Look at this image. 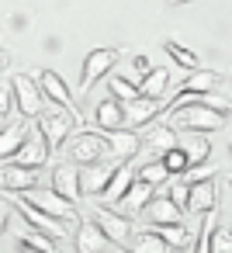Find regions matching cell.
<instances>
[{"label": "cell", "mask_w": 232, "mask_h": 253, "mask_svg": "<svg viewBox=\"0 0 232 253\" xmlns=\"http://www.w3.org/2000/svg\"><path fill=\"white\" fill-rule=\"evenodd\" d=\"M153 191H156V187H149V184H142V180H132V187H128L121 198H118L115 211H118V215H125V218H135V215H142V208L149 205Z\"/></svg>", "instance_id": "17"}, {"label": "cell", "mask_w": 232, "mask_h": 253, "mask_svg": "<svg viewBox=\"0 0 232 253\" xmlns=\"http://www.w3.org/2000/svg\"><path fill=\"white\" fill-rule=\"evenodd\" d=\"M218 208V184L215 180H197V184H187V208L184 211H194V215H204Z\"/></svg>", "instance_id": "16"}, {"label": "cell", "mask_w": 232, "mask_h": 253, "mask_svg": "<svg viewBox=\"0 0 232 253\" xmlns=\"http://www.w3.org/2000/svg\"><path fill=\"white\" fill-rule=\"evenodd\" d=\"M170 115H173V125L170 128H184V132H194V135L218 132L229 122L222 111H211L204 104H177V108H170Z\"/></svg>", "instance_id": "1"}, {"label": "cell", "mask_w": 232, "mask_h": 253, "mask_svg": "<svg viewBox=\"0 0 232 253\" xmlns=\"http://www.w3.org/2000/svg\"><path fill=\"white\" fill-rule=\"evenodd\" d=\"M28 132H32V122L28 118H14V122H4L0 125V160L4 163H11V156L21 149V142L28 139Z\"/></svg>", "instance_id": "13"}, {"label": "cell", "mask_w": 232, "mask_h": 253, "mask_svg": "<svg viewBox=\"0 0 232 253\" xmlns=\"http://www.w3.org/2000/svg\"><path fill=\"white\" fill-rule=\"evenodd\" d=\"M170 7H180V4H194V0H166Z\"/></svg>", "instance_id": "42"}, {"label": "cell", "mask_w": 232, "mask_h": 253, "mask_svg": "<svg viewBox=\"0 0 232 253\" xmlns=\"http://www.w3.org/2000/svg\"><path fill=\"white\" fill-rule=\"evenodd\" d=\"M115 167H118V163H94V167H83V170H80V194L101 198L104 187H108V180H111V173H115Z\"/></svg>", "instance_id": "18"}, {"label": "cell", "mask_w": 232, "mask_h": 253, "mask_svg": "<svg viewBox=\"0 0 232 253\" xmlns=\"http://www.w3.org/2000/svg\"><path fill=\"white\" fill-rule=\"evenodd\" d=\"M52 191L59 198H66L70 205L80 201V167L77 163H59L52 170Z\"/></svg>", "instance_id": "15"}, {"label": "cell", "mask_w": 232, "mask_h": 253, "mask_svg": "<svg viewBox=\"0 0 232 253\" xmlns=\"http://www.w3.org/2000/svg\"><path fill=\"white\" fill-rule=\"evenodd\" d=\"M208 250H211V253H232V232H229V225H215V229H211Z\"/></svg>", "instance_id": "34"}, {"label": "cell", "mask_w": 232, "mask_h": 253, "mask_svg": "<svg viewBox=\"0 0 232 253\" xmlns=\"http://www.w3.org/2000/svg\"><path fill=\"white\" fill-rule=\"evenodd\" d=\"M115 63H118V49H94V52H87L83 70H80V94H90V87L101 77H108L115 70Z\"/></svg>", "instance_id": "6"}, {"label": "cell", "mask_w": 232, "mask_h": 253, "mask_svg": "<svg viewBox=\"0 0 232 253\" xmlns=\"http://www.w3.org/2000/svg\"><path fill=\"white\" fill-rule=\"evenodd\" d=\"M108 156L115 163H128L132 156H139V135L132 128H118L108 135Z\"/></svg>", "instance_id": "20"}, {"label": "cell", "mask_w": 232, "mask_h": 253, "mask_svg": "<svg viewBox=\"0 0 232 253\" xmlns=\"http://www.w3.org/2000/svg\"><path fill=\"white\" fill-rule=\"evenodd\" d=\"M11 218H14V205L7 201V194H0V236H4V229L11 225Z\"/></svg>", "instance_id": "39"}, {"label": "cell", "mask_w": 232, "mask_h": 253, "mask_svg": "<svg viewBox=\"0 0 232 253\" xmlns=\"http://www.w3.org/2000/svg\"><path fill=\"white\" fill-rule=\"evenodd\" d=\"M11 108H14V94H11V84H0V125L7 122Z\"/></svg>", "instance_id": "38"}, {"label": "cell", "mask_w": 232, "mask_h": 253, "mask_svg": "<svg viewBox=\"0 0 232 253\" xmlns=\"http://www.w3.org/2000/svg\"><path fill=\"white\" fill-rule=\"evenodd\" d=\"M163 111V101H153V97H135L128 104H121V115H125V128H149Z\"/></svg>", "instance_id": "10"}, {"label": "cell", "mask_w": 232, "mask_h": 253, "mask_svg": "<svg viewBox=\"0 0 232 253\" xmlns=\"http://www.w3.org/2000/svg\"><path fill=\"white\" fill-rule=\"evenodd\" d=\"M159 163L166 167V173H170V177H184V173H187V167H191L180 146H173V149H166V153L159 156Z\"/></svg>", "instance_id": "32"}, {"label": "cell", "mask_w": 232, "mask_h": 253, "mask_svg": "<svg viewBox=\"0 0 232 253\" xmlns=\"http://www.w3.org/2000/svg\"><path fill=\"white\" fill-rule=\"evenodd\" d=\"M142 218H146V225L149 229H163V225H184V211L166 198V194H159V198H149V205L142 208Z\"/></svg>", "instance_id": "9"}, {"label": "cell", "mask_w": 232, "mask_h": 253, "mask_svg": "<svg viewBox=\"0 0 232 253\" xmlns=\"http://www.w3.org/2000/svg\"><path fill=\"white\" fill-rule=\"evenodd\" d=\"M166 198H170V201H173V205H177V208L184 211V208H187V180H180V177H177V180L170 184Z\"/></svg>", "instance_id": "37"}, {"label": "cell", "mask_w": 232, "mask_h": 253, "mask_svg": "<svg viewBox=\"0 0 232 253\" xmlns=\"http://www.w3.org/2000/svg\"><path fill=\"white\" fill-rule=\"evenodd\" d=\"M108 90H111V101H118V104H128V101L139 97V87L132 80H125V77H111L108 80Z\"/></svg>", "instance_id": "31"}, {"label": "cell", "mask_w": 232, "mask_h": 253, "mask_svg": "<svg viewBox=\"0 0 232 253\" xmlns=\"http://www.w3.org/2000/svg\"><path fill=\"white\" fill-rule=\"evenodd\" d=\"M94 225L104 232L108 243H118V246H125L128 236L135 232V229H132V218H125V215H118L115 208H104V205L94 208Z\"/></svg>", "instance_id": "8"}, {"label": "cell", "mask_w": 232, "mask_h": 253, "mask_svg": "<svg viewBox=\"0 0 232 253\" xmlns=\"http://www.w3.org/2000/svg\"><path fill=\"white\" fill-rule=\"evenodd\" d=\"M180 149H184V156H187V163L191 167H197V163H208V156H211V142H208V135H194V139H187V142H177Z\"/></svg>", "instance_id": "28"}, {"label": "cell", "mask_w": 232, "mask_h": 253, "mask_svg": "<svg viewBox=\"0 0 232 253\" xmlns=\"http://www.w3.org/2000/svg\"><path fill=\"white\" fill-rule=\"evenodd\" d=\"M132 66H135V70H139L142 77L149 73V59H146V56H135V59H132Z\"/></svg>", "instance_id": "40"}, {"label": "cell", "mask_w": 232, "mask_h": 253, "mask_svg": "<svg viewBox=\"0 0 232 253\" xmlns=\"http://www.w3.org/2000/svg\"><path fill=\"white\" fill-rule=\"evenodd\" d=\"M14 208L21 211V218H25V222H28L32 229H39V232H45L49 239H63V236H66V225H63V222H56L52 215H45V211H39V208H32V205H28V201H25L21 194L14 198Z\"/></svg>", "instance_id": "12"}, {"label": "cell", "mask_w": 232, "mask_h": 253, "mask_svg": "<svg viewBox=\"0 0 232 253\" xmlns=\"http://www.w3.org/2000/svg\"><path fill=\"white\" fill-rule=\"evenodd\" d=\"M156 232L170 243V250H184V246H191V243H194L187 225H163V229H156Z\"/></svg>", "instance_id": "33"}, {"label": "cell", "mask_w": 232, "mask_h": 253, "mask_svg": "<svg viewBox=\"0 0 232 253\" xmlns=\"http://www.w3.org/2000/svg\"><path fill=\"white\" fill-rule=\"evenodd\" d=\"M180 139H177V128L170 125H149L146 135L139 139V149H149V160H159L166 149H173Z\"/></svg>", "instance_id": "14"}, {"label": "cell", "mask_w": 232, "mask_h": 253, "mask_svg": "<svg viewBox=\"0 0 232 253\" xmlns=\"http://www.w3.org/2000/svg\"><path fill=\"white\" fill-rule=\"evenodd\" d=\"M77 118H80V111H70V108H42V115L35 122H39V132L49 142V149H63L66 139L77 132Z\"/></svg>", "instance_id": "2"}, {"label": "cell", "mask_w": 232, "mask_h": 253, "mask_svg": "<svg viewBox=\"0 0 232 253\" xmlns=\"http://www.w3.org/2000/svg\"><path fill=\"white\" fill-rule=\"evenodd\" d=\"M125 246H128L125 253H170V243H166L156 229H139V232H132Z\"/></svg>", "instance_id": "23"}, {"label": "cell", "mask_w": 232, "mask_h": 253, "mask_svg": "<svg viewBox=\"0 0 232 253\" xmlns=\"http://www.w3.org/2000/svg\"><path fill=\"white\" fill-rule=\"evenodd\" d=\"M11 94H14V108H18V115L21 118H28V122H35L39 115H42V90H39V80L35 77H28V73H18L14 80H11Z\"/></svg>", "instance_id": "5"}, {"label": "cell", "mask_w": 232, "mask_h": 253, "mask_svg": "<svg viewBox=\"0 0 232 253\" xmlns=\"http://www.w3.org/2000/svg\"><path fill=\"white\" fill-rule=\"evenodd\" d=\"M118 128H125V115H121V104L118 101H111V97H104L97 108H94V132H118Z\"/></svg>", "instance_id": "21"}, {"label": "cell", "mask_w": 232, "mask_h": 253, "mask_svg": "<svg viewBox=\"0 0 232 253\" xmlns=\"http://www.w3.org/2000/svg\"><path fill=\"white\" fill-rule=\"evenodd\" d=\"M170 253H191V246H184V250H170Z\"/></svg>", "instance_id": "43"}, {"label": "cell", "mask_w": 232, "mask_h": 253, "mask_svg": "<svg viewBox=\"0 0 232 253\" xmlns=\"http://www.w3.org/2000/svg\"><path fill=\"white\" fill-rule=\"evenodd\" d=\"M32 187H39V173H35V170L14 167V163L0 167V191H14V194H25V191H32Z\"/></svg>", "instance_id": "19"}, {"label": "cell", "mask_w": 232, "mask_h": 253, "mask_svg": "<svg viewBox=\"0 0 232 253\" xmlns=\"http://www.w3.org/2000/svg\"><path fill=\"white\" fill-rule=\"evenodd\" d=\"M18 239H21V253H56V239H49L45 232L32 229L25 218L18 222Z\"/></svg>", "instance_id": "24"}, {"label": "cell", "mask_w": 232, "mask_h": 253, "mask_svg": "<svg viewBox=\"0 0 232 253\" xmlns=\"http://www.w3.org/2000/svg\"><path fill=\"white\" fill-rule=\"evenodd\" d=\"M132 180H135V170H132V167H125V163H118V167H115V173H111V180H108V187H104V194H101V198L108 201L104 208L118 205V198L132 187Z\"/></svg>", "instance_id": "25"}, {"label": "cell", "mask_w": 232, "mask_h": 253, "mask_svg": "<svg viewBox=\"0 0 232 253\" xmlns=\"http://www.w3.org/2000/svg\"><path fill=\"white\" fill-rule=\"evenodd\" d=\"M21 198H25L32 208H39V211L52 215L56 222H63L66 229H70V225H80V215H77V208H73L66 198H59L52 187H32V191H25Z\"/></svg>", "instance_id": "4"}, {"label": "cell", "mask_w": 232, "mask_h": 253, "mask_svg": "<svg viewBox=\"0 0 232 253\" xmlns=\"http://www.w3.org/2000/svg\"><path fill=\"white\" fill-rule=\"evenodd\" d=\"M39 90H42V97H49L56 108L80 111V108H77V101H73V94H70V84H66L56 70H42V73H39Z\"/></svg>", "instance_id": "11"}, {"label": "cell", "mask_w": 232, "mask_h": 253, "mask_svg": "<svg viewBox=\"0 0 232 253\" xmlns=\"http://www.w3.org/2000/svg\"><path fill=\"white\" fill-rule=\"evenodd\" d=\"M135 180H142V184H149V187H159V184L170 180V173H166V167H163L159 160H146V163L135 170Z\"/></svg>", "instance_id": "29"}, {"label": "cell", "mask_w": 232, "mask_h": 253, "mask_svg": "<svg viewBox=\"0 0 232 253\" xmlns=\"http://www.w3.org/2000/svg\"><path fill=\"white\" fill-rule=\"evenodd\" d=\"M63 149H70V163L94 167V163H101L108 156V135L104 132H94V128H83V132H73Z\"/></svg>", "instance_id": "3"}, {"label": "cell", "mask_w": 232, "mask_h": 253, "mask_svg": "<svg viewBox=\"0 0 232 253\" xmlns=\"http://www.w3.org/2000/svg\"><path fill=\"white\" fill-rule=\"evenodd\" d=\"M163 49H166V56H170V59H173V63L180 66V70H187V73H194V70H201V63H197V56H194V52H191L187 45H177V42H166Z\"/></svg>", "instance_id": "30"}, {"label": "cell", "mask_w": 232, "mask_h": 253, "mask_svg": "<svg viewBox=\"0 0 232 253\" xmlns=\"http://www.w3.org/2000/svg\"><path fill=\"white\" fill-rule=\"evenodd\" d=\"M135 87H139V97H153V101H159V97L170 90V70L156 66V70H149Z\"/></svg>", "instance_id": "27"}, {"label": "cell", "mask_w": 232, "mask_h": 253, "mask_svg": "<svg viewBox=\"0 0 232 253\" xmlns=\"http://www.w3.org/2000/svg\"><path fill=\"white\" fill-rule=\"evenodd\" d=\"M77 253H108V239L94 222L77 225Z\"/></svg>", "instance_id": "26"}, {"label": "cell", "mask_w": 232, "mask_h": 253, "mask_svg": "<svg viewBox=\"0 0 232 253\" xmlns=\"http://www.w3.org/2000/svg\"><path fill=\"white\" fill-rule=\"evenodd\" d=\"M7 66H11V52H7V49H0V73H4Z\"/></svg>", "instance_id": "41"}, {"label": "cell", "mask_w": 232, "mask_h": 253, "mask_svg": "<svg viewBox=\"0 0 232 253\" xmlns=\"http://www.w3.org/2000/svg\"><path fill=\"white\" fill-rule=\"evenodd\" d=\"M215 222H218V211H215V208L204 211V229H201V236L194 239V250H191V253H211V250H208V236H211Z\"/></svg>", "instance_id": "35"}, {"label": "cell", "mask_w": 232, "mask_h": 253, "mask_svg": "<svg viewBox=\"0 0 232 253\" xmlns=\"http://www.w3.org/2000/svg\"><path fill=\"white\" fill-rule=\"evenodd\" d=\"M218 170L222 167H215V163H197V167H187V180L191 184H197V180H218Z\"/></svg>", "instance_id": "36"}, {"label": "cell", "mask_w": 232, "mask_h": 253, "mask_svg": "<svg viewBox=\"0 0 232 253\" xmlns=\"http://www.w3.org/2000/svg\"><path fill=\"white\" fill-rule=\"evenodd\" d=\"M218 87H222V73H215V70H194L177 87V94H218Z\"/></svg>", "instance_id": "22"}, {"label": "cell", "mask_w": 232, "mask_h": 253, "mask_svg": "<svg viewBox=\"0 0 232 253\" xmlns=\"http://www.w3.org/2000/svg\"><path fill=\"white\" fill-rule=\"evenodd\" d=\"M49 153H52V149H49V142L42 139V132H39V128H32V132H28V139L21 142V149L11 156V163H14V167H25V170H35V173H39V170L49 163Z\"/></svg>", "instance_id": "7"}]
</instances>
